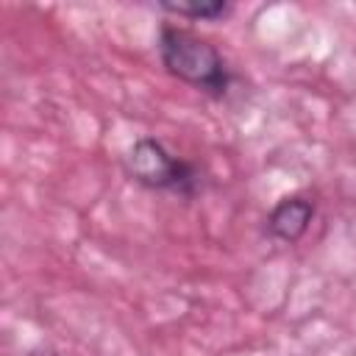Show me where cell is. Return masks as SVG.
Masks as SVG:
<instances>
[{
    "instance_id": "1",
    "label": "cell",
    "mask_w": 356,
    "mask_h": 356,
    "mask_svg": "<svg viewBox=\"0 0 356 356\" xmlns=\"http://www.w3.org/2000/svg\"><path fill=\"white\" fill-rule=\"evenodd\" d=\"M156 47H159L161 67L172 78L195 86L197 92H203L209 97H225L228 95L234 75H231L222 53L209 39H203L200 33L167 22L159 31Z\"/></svg>"
},
{
    "instance_id": "2",
    "label": "cell",
    "mask_w": 356,
    "mask_h": 356,
    "mask_svg": "<svg viewBox=\"0 0 356 356\" xmlns=\"http://www.w3.org/2000/svg\"><path fill=\"white\" fill-rule=\"evenodd\" d=\"M122 164H125V172L136 184H142L145 189H153V192H170V195L189 200L203 189V175H200L197 164L170 153L164 147V142H159L153 136L136 139L128 147Z\"/></svg>"
},
{
    "instance_id": "3",
    "label": "cell",
    "mask_w": 356,
    "mask_h": 356,
    "mask_svg": "<svg viewBox=\"0 0 356 356\" xmlns=\"http://www.w3.org/2000/svg\"><path fill=\"white\" fill-rule=\"evenodd\" d=\"M314 220V200L303 197V195H292L284 197L273 206V211L267 214V234L278 242H298L309 225Z\"/></svg>"
},
{
    "instance_id": "4",
    "label": "cell",
    "mask_w": 356,
    "mask_h": 356,
    "mask_svg": "<svg viewBox=\"0 0 356 356\" xmlns=\"http://www.w3.org/2000/svg\"><path fill=\"white\" fill-rule=\"evenodd\" d=\"M161 11L186 17V19H200V22H214L231 14V3L222 0H206V3H159Z\"/></svg>"
}]
</instances>
